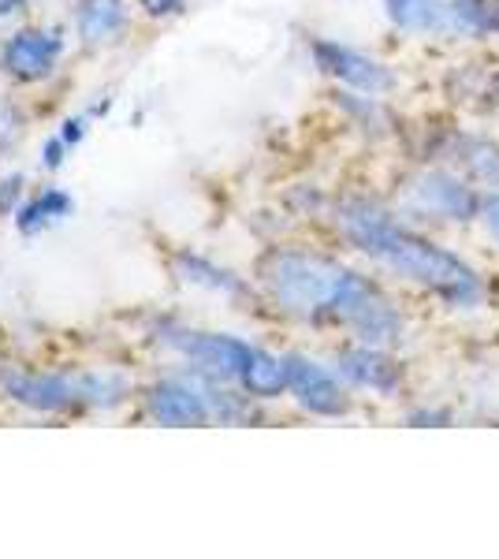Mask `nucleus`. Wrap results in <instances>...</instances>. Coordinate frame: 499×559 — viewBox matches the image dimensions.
<instances>
[{"label": "nucleus", "mask_w": 499, "mask_h": 559, "mask_svg": "<svg viewBox=\"0 0 499 559\" xmlns=\"http://www.w3.org/2000/svg\"><path fill=\"white\" fill-rule=\"evenodd\" d=\"M474 236H477L480 247L499 261V191H485V198H480Z\"/></svg>", "instance_id": "21"}, {"label": "nucleus", "mask_w": 499, "mask_h": 559, "mask_svg": "<svg viewBox=\"0 0 499 559\" xmlns=\"http://www.w3.org/2000/svg\"><path fill=\"white\" fill-rule=\"evenodd\" d=\"M142 12L153 15V20H168V15H179L183 12L187 0H139Z\"/></svg>", "instance_id": "22"}, {"label": "nucleus", "mask_w": 499, "mask_h": 559, "mask_svg": "<svg viewBox=\"0 0 499 559\" xmlns=\"http://www.w3.org/2000/svg\"><path fill=\"white\" fill-rule=\"evenodd\" d=\"M335 239L399 292L429 302L443 318L474 321L496 306V280L451 236L417 228L380 191L335 194Z\"/></svg>", "instance_id": "1"}, {"label": "nucleus", "mask_w": 499, "mask_h": 559, "mask_svg": "<svg viewBox=\"0 0 499 559\" xmlns=\"http://www.w3.org/2000/svg\"><path fill=\"white\" fill-rule=\"evenodd\" d=\"M68 213H71V198L68 194H63V191H45L41 198H34V202L20 213V228L23 231H38V228H45V224L60 221V216H68Z\"/></svg>", "instance_id": "20"}, {"label": "nucleus", "mask_w": 499, "mask_h": 559, "mask_svg": "<svg viewBox=\"0 0 499 559\" xmlns=\"http://www.w3.org/2000/svg\"><path fill=\"white\" fill-rule=\"evenodd\" d=\"M392 205L417 228L440 231V236H474L485 191L470 183L451 165L437 160H406L392 179Z\"/></svg>", "instance_id": "3"}, {"label": "nucleus", "mask_w": 499, "mask_h": 559, "mask_svg": "<svg viewBox=\"0 0 499 559\" xmlns=\"http://www.w3.org/2000/svg\"><path fill=\"white\" fill-rule=\"evenodd\" d=\"M332 366L340 369V377L351 384L354 395H366V400L377 403H395V407H403L411 400L414 369L406 350H388L373 344H358V340H343L332 350Z\"/></svg>", "instance_id": "8"}, {"label": "nucleus", "mask_w": 499, "mask_h": 559, "mask_svg": "<svg viewBox=\"0 0 499 559\" xmlns=\"http://www.w3.org/2000/svg\"><path fill=\"white\" fill-rule=\"evenodd\" d=\"M176 276L183 280V284H194V287H205V292H216L224 295V299H250V284L242 276H235L231 269L216 265V261H209L202 254H190V250H179L176 254Z\"/></svg>", "instance_id": "16"}, {"label": "nucleus", "mask_w": 499, "mask_h": 559, "mask_svg": "<svg viewBox=\"0 0 499 559\" xmlns=\"http://www.w3.org/2000/svg\"><path fill=\"white\" fill-rule=\"evenodd\" d=\"M287 362V400L302 414L321 421H343L358 411V395L340 377V369L321 358L306 355V350H284Z\"/></svg>", "instance_id": "9"}, {"label": "nucleus", "mask_w": 499, "mask_h": 559, "mask_svg": "<svg viewBox=\"0 0 499 559\" xmlns=\"http://www.w3.org/2000/svg\"><path fill=\"white\" fill-rule=\"evenodd\" d=\"M399 421L411 429H448V426H459L462 411L448 400L417 395V400H406L403 407H399Z\"/></svg>", "instance_id": "19"}, {"label": "nucleus", "mask_w": 499, "mask_h": 559, "mask_svg": "<svg viewBox=\"0 0 499 559\" xmlns=\"http://www.w3.org/2000/svg\"><path fill=\"white\" fill-rule=\"evenodd\" d=\"M0 392L12 403H23L41 414H71L83 407H116L127 395L120 373H20L4 369Z\"/></svg>", "instance_id": "5"}, {"label": "nucleus", "mask_w": 499, "mask_h": 559, "mask_svg": "<svg viewBox=\"0 0 499 559\" xmlns=\"http://www.w3.org/2000/svg\"><path fill=\"white\" fill-rule=\"evenodd\" d=\"M63 52V41L52 31H20L0 49V68L20 83H41L52 75Z\"/></svg>", "instance_id": "14"}, {"label": "nucleus", "mask_w": 499, "mask_h": 559, "mask_svg": "<svg viewBox=\"0 0 499 559\" xmlns=\"http://www.w3.org/2000/svg\"><path fill=\"white\" fill-rule=\"evenodd\" d=\"M83 128H86V120H68V123H63V131H60V139L68 142V146H75V142L83 139Z\"/></svg>", "instance_id": "25"}, {"label": "nucleus", "mask_w": 499, "mask_h": 559, "mask_svg": "<svg viewBox=\"0 0 499 559\" xmlns=\"http://www.w3.org/2000/svg\"><path fill=\"white\" fill-rule=\"evenodd\" d=\"M496 418H499V407H496Z\"/></svg>", "instance_id": "26"}, {"label": "nucleus", "mask_w": 499, "mask_h": 559, "mask_svg": "<svg viewBox=\"0 0 499 559\" xmlns=\"http://www.w3.org/2000/svg\"><path fill=\"white\" fill-rule=\"evenodd\" d=\"M63 150H68V142H63V139H52L49 146H45V165L57 168L60 160H63Z\"/></svg>", "instance_id": "24"}, {"label": "nucleus", "mask_w": 499, "mask_h": 559, "mask_svg": "<svg viewBox=\"0 0 499 559\" xmlns=\"http://www.w3.org/2000/svg\"><path fill=\"white\" fill-rule=\"evenodd\" d=\"M146 411L161 426H209L213 421L198 369L190 377H171V381L153 384L146 392Z\"/></svg>", "instance_id": "13"}, {"label": "nucleus", "mask_w": 499, "mask_h": 559, "mask_svg": "<svg viewBox=\"0 0 499 559\" xmlns=\"http://www.w3.org/2000/svg\"><path fill=\"white\" fill-rule=\"evenodd\" d=\"M332 105L340 108L343 123L361 134L366 142H406V131H411V120L395 108V97H373V94H354V90H340L335 86Z\"/></svg>", "instance_id": "12"}, {"label": "nucleus", "mask_w": 499, "mask_h": 559, "mask_svg": "<svg viewBox=\"0 0 499 559\" xmlns=\"http://www.w3.org/2000/svg\"><path fill=\"white\" fill-rule=\"evenodd\" d=\"M384 23L395 38L429 45V49H455L451 38V0H380Z\"/></svg>", "instance_id": "11"}, {"label": "nucleus", "mask_w": 499, "mask_h": 559, "mask_svg": "<svg viewBox=\"0 0 499 559\" xmlns=\"http://www.w3.org/2000/svg\"><path fill=\"white\" fill-rule=\"evenodd\" d=\"M161 340L179 350L194 369H202L209 377H221V381L239 384V373L247 366L253 344L239 340L231 332H198V329H165Z\"/></svg>", "instance_id": "10"}, {"label": "nucleus", "mask_w": 499, "mask_h": 559, "mask_svg": "<svg viewBox=\"0 0 499 559\" xmlns=\"http://www.w3.org/2000/svg\"><path fill=\"white\" fill-rule=\"evenodd\" d=\"M20 194H23V179L20 176L4 179V183H0V213L12 210V205L20 202Z\"/></svg>", "instance_id": "23"}, {"label": "nucleus", "mask_w": 499, "mask_h": 559, "mask_svg": "<svg viewBox=\"0 0 499 559\" xmlns=\"http://www.w3.org/2000/svg\"><path fill=\"white\" fill-rule=\"evenodd\" d=\"M306 57L340 90L373 94V97H399V90H403V71L392 60L377 57L369 49H358L351 41L329 38V34H310L306 38Z\"/></svg>", "instance_id": "6"}, {"label": "nucleus", "mask_w": 499, "mask_h": 559, "mask_svg": "<svg viewBox=\"0 0 499 559\" xmlns=\"http://www.w3.org/2000/svg\"><path fill=\"white\" fill-rule=\"evenodd\" d=\"M253 280L280 318L335 332H347L366 302L388 287L373 269H358L329 250L298 242L269 247L253 265Z\"/></svg>", "instance_id": "2"}, {"label": "nucleus", "mask_w": 499, "mask_h": 559, "mask_svg": "<svg viewBox=\"0 0 499 559\" xmlns=\"http://www.w3.org/2000/svg\"><path fill=\"white\" fill-rule=\"evenodd\" d=\"M443 112L466 120L499 116V49H451L437 79Z\"/></svg>", "instance_id": "7"}, {"label": "nucleus", "mask_w": 499, "mask_h": 559, "mask_svg": "<svg viewBox=\"0 0 499 559\" xmlns=\"http://www.w3.org/2000/svg\"><path fill=\"white\" fill-rule=\"evenodd\" d=\"M411 160L451 165L480 191H499V131L466 116H432L425 128L406 131Z\"/></svg>", "instance_id": "4"}, {"label": "nucleus", "mask_w": 499, "mask_h": 559, "mask_svg": "<svg viewBox=\"0 0 499 559\" xmlns=\"http://www.w3.org/2000/svg\"><path fill=\"white\" fill-rule=\"evenodd\" d=\"M239 388L258 403L284 400V395H287V362H284V355L253 344L247 366H242V373H239Z\"/></svg>", "instance_id": "17"}, {"label": "nucleus", "mask_w": 499, "mask_h": 559, "mask_svg": "<svg viewBox=\"0 0 499 559\" xmlns=\"http://www.w3.org/2000/svg\"><path fill=\"white\" fill-rule=\"evenodd\" d=\"M455 49H499V0H451Z\"/></svg>", "instance_id": "15"}, {"label": "nucleus", "mask_w": 499, "mask_h": 559, "mask_svg": "<svg viewBox=\"0 0 499 559\" xmlns=\"http://www.w3.org/2000/svg\"><path fill=\"white\" fill-rule=\"evenodd\" d=\"M75 26L79 38L90 45L112 41L127 26V0H79Z\"/></svg>", "instance_id": "18"}]
</instances>
